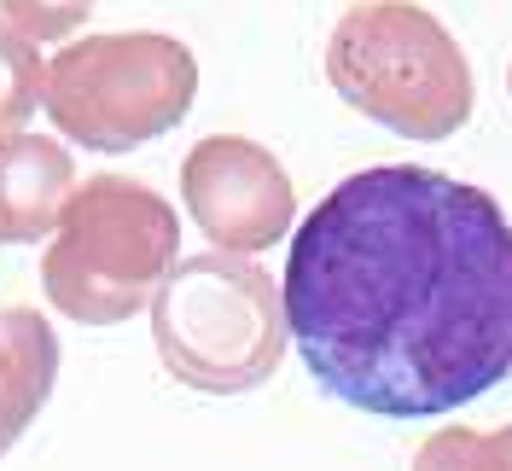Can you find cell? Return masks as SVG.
Masks as SVG:
<instances>
[{
  "label": "cell",
  "mask_w": 512,
  "mask_h": 471,
  "mask_svg": "<svg viewBox=\"0 0 512 471\" xmlns=\"http://www.w3.org/2000/svg\"><path fill=\"white\" fill-rule=\"evenodd\" d=\"M175 262H181V216L169 210V198L128 175H94L70 192L47 239L41 291L76 326H117L152 309Z\"/></svg>",
  "instance_id": "4"
},
{
  "label": "cell",
  "mask_w": 512,
  "mask_h": 471,
  "mask_svg": "<svg viewBox=\"0 0 512 471\" xmlns=\"http://www.w3.org/2000/svg\"><path fill=\"white\" fill-rule=\"evenodd\" d=\"M76 181V163L53 134H6L0 140V245L53 239Z\"/></svg>",
  "instance_id": "7"
},
{
  "label": "cell",
  "mask_w": 512,
  "mask_h": 471,
  "mask_svg": "<svg viewBox=\"0 0 512 471\" xmlns=\"http://www.w3.org/2000/svg\"><path fill=\"white\" fill-rule=\"evenodd\" d=\"M286 326L332 402L437 419L512 378V221L419 163L355 169L303 216Z\"/></svg>",
  "instance_id": "1"
},
{
  "label": "cell",
  "mask_w": 512,
  "mask_h": 471,
  "mask_svg": "<svg viewBox=\"0 0 512 471\" xmlns=\"http://www.w3.org/2000/svg\"><path fill=\"white\" fill-rule=\"evenodd\" d=\"M181 198L198 233L233 256H262L268 245H280L297 216L286 163L245 134L198 140L181 163Z\"/></svg>",
  "instance_id": "6"
},
{
  "label": "cell",
  "mask_w": 512,
  "mask_h": 471,
  "mask_svg": "<svg viewBox=\"0 0 512 471\" xmlns=\"http://www.w3.org/2000/svg\"><path fill=\"white\" fill-rule=\"evenodd\" d=\"M198 99V59L158 30H117L64 41L47 59L41 111L82 152H134L187 123Z\"/></svg>",
  "instance_id": "5"
},
{
  "label": "cell",
  "mask_w": 512,
  "mask_h": 471,
  "mask_svg": "<svg viewBox=\"0 0 512 471\" xmlns=\"http://www.w3.org/2000/svg\"><path fill=\"white\" fill-rule=\"evenodd\" d=\"M507 88H512V70H507Z\"/></svg>",
  "instance_id": "13"
},
{
  "label": "cell",
  "mask_w": 512,
  "mask_h": 471,
  "mask_svg": "<svg viewBox=\"0 0 512 471\" xmlns=\"http://www.w3.org/2000/svg\"><path fill=\"white\" fill-rule=\"evenodd\" d=\"M495 448H501V460H507V471H512V425L507 431H495Z\"/></svg>",
  "instance_id": "12"
},
{
  "label": "cell",
  "mask_w": 512,
  "mask_h": 471,
  "mask_svg": "<svg viewBox=\"0 0 512 471\" xmlns=\"http://www.w3.org/2000/svg\"><path fill=\"white\" fill-rule=\"evenodd\" d=\"M408 471H507L495 437H483L472 425H443L414 448V466Z\"/></svg>",
  "instance_id": "10"
},
{
  "label": "cell",
  "mask_w": 512,
  "mask_h": 471,
  "mask_svg": "<svg viewBox=\"0 0 512 471\" xmlns=\"http://www.w3.org/2000/svg\"><path fill=\"white\" fill-rule=\"evenodd\" d=\"M41 82H47V64L35 53V41L0 24V140L24 134V123L41 111Z\"/></svg>",
  "instance_id": "9"
},
{
  "label": "cell",
  "mask_w": 512,
  "mask_h": 471,
  "mask_svg": "<svg viewBox=\"0 0 512 471\" xmlns=\"http://www.w3.org/2000/svg\"><path fill=\"white\" fill-rule=\"evenodd\" d=\"M326 82L402 140H448L478 105L460 41L414 0H355L326 35Z\"/></svg>",
  "instance_id": "2"
},
{
  "label": "cell",
  "mask_w": 512,
  "mask_h": 471,
  "mask_svg": "<svg viewBox=\"0 0 512 471\" xmlns=\"http://www.w3.org/2000/svg\"><path fill=\"white\" fill-rule=\"evenodd\" d=\"M152 344L187 390L245 396L286 361L291 326L280 280L256 256H181L152 297Z\"/></svg>",
  "instance_id": "3"
},
{
  "label": "cell",
  "mask_w": 512,
  "mask_h": 471,
  "mask_svg": "<svg viewBox=\"0 0 512 471\" xmlns=\"http://www.w3.org/2000/svg\"><path fill=\"white\" fill-rule=\"evenodd\" d=\"M94 18V0H0V24L24 35V41H70Z\"/></svg>",
  "instance_id": "11"
},
{
  "label": "cell",
  "mask_w": 512,
  "mask_h": 471,
  "mask_svg": "<svg viewBox=\"0 0 512 471\" xmlns=\"http://www.w3.org/2000/svg\"><path fill=\"white\" fill-rule=\"evenodd\" d=\"M53 384H59L53 320L30 303H6L0 309V454H12V442L35 425Z\"/></svg>",
  "instance_id": "8"
}]
</instances>
